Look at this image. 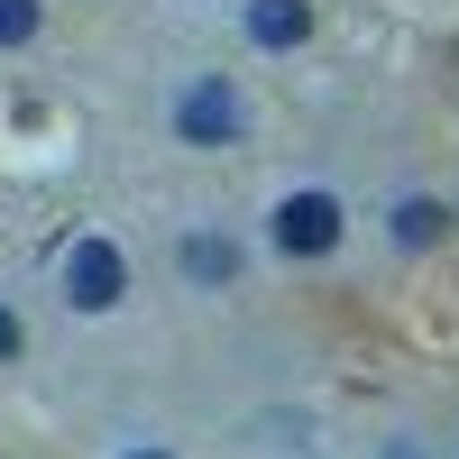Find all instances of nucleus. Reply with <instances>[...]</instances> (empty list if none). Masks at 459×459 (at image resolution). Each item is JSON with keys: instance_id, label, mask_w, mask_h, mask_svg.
Here are the masks:
<instances>
[{"instance_id": "obj_1", "label": "nucleus", "mask_w": 459, "mask_h": 459, "mask_svg": "<svg viewBox=\"0 0 459 459\" xmlns=\"http://www.w3.org/2000/svg\"><path fill=\"white\" fill-rule=\"evenodd\" d=\"M120 294H129V257L110 239H74L65 248V303H74V313H110Z\"/></svg>"}, {"instance_id": "obj_2", "label": "nucleus", "mask_w": 459, "mask_h": 459, "mask_svg": "<svg viewBox=\"0 0 459 459\" xmlns=\"http://www.w3.org/2000/svg\"><path fill=\"white\" fill-rule=\"evenodd\" d=\"M239 120H248V110H239V92H230L221 74H212V83H194V92L175 101V129H184V147H230V138H239Z\"/></svg>"}, {"instance_id": "obj_3", "label": "nucleus", "mask_w": 459, "mask_h": 459, "mask_svg": "<svg viewBox=\"0 0 459 459\" xmlns=\"http://www.w3.org/2000/svg\"><path fill=\"white\" fill-rule=\"evenodd\" d=\"M331 239H340V203L331 194H285L276 203V248L285 257H322Z\"/></svg>"}, {"instance_id": "obj_4", "label": "nucleus", "mask_w": 459, "mask_h": 459, "mask_svg": "<svg viewBox=\"0 0 459 459\" xmlns=\"http://www.w3.org/2000/svg\"><path fill=\"white\" fill-rule=\"evenodd\" d=\"M303 28H313V10H303V0H248V37H257V47L285 56Z\"/></svg>"}, {"instance_id": "obj_5", "label": "nucleus", "mask_w": 459, "mask_h": 459, "mask_svg": "<svg viewBox=\"0 0 459 459\" xmlns=\"http://www.w3.org/2000/svg\"><path fill=\"white\" fill-rule=\"evenodd\" d=\"M184 276H194V285H221V276H239V248L203 230V239H184Z\"/></svg>"}, {"instance_id": "obj_6", "label": "nucleus", "mask_w": 459, "mask_h": 459, "mask_svg": "<svg viewBox=\"0 0 459 459\" xmlns=\"http://www.w3.org/2000/svg\"><path fill=\"white\" fill-rule=\"evenodd\" d=\"M441 221H450L441 203L413 194V203H395V239H404V248H432V239H441Z\"/></svg>"}, {"instance_id": "obj_7", "label": "nucleus", "mask_w": 459, "mask_h": 459, "mask_svg": "<svg viewBox=\"0 0 459 459\" xmlns=\"http://www.w3.org/2000/svg\"><path fill=\"white\" fill-rule=\"evenodd\" d=\"M37 37V0H0V47H28Z\"/></svg>"}, {"instance_id": "obj_8", "label": "nucleus", "mask_w": 459, "mask_h": 459, "mask_svg": "<svg viewBox=\"0 0 459 459\" xmlns=\"http://www.w3.org/2000/svg\"><path fill=\"white\" fill-rule=\"evenodd\" d=\"M0 359H19V322H10V303H0Z\"/></svg>"}, {"instance_id": "obj_9", "label": "nucleus", "mask_w": 459, "mask_h": 459, "mask_svg": "<svg viewBox=\"0 0 459 459\" xmlns=\"http://www.w3.org/2000/svg\"><path fill=\"white\" fill-rule=\"evenodd\" d=\"M386 459H423V450H386Z\"/></svg>"}, {"instance_id": "obj_10", "label": "nucleus", "mask_w": 459, "mask_h": 459, "mask_svg": "<svg viewBox=\"0 0 459 459\" xmlns=\"http://www.w3.org/2000/svg\"><path fill=\"white\" fill-rule=\"evenodd\" d=\"M129 459H166V450H129Z\"/></svg>"}]
</instances>
